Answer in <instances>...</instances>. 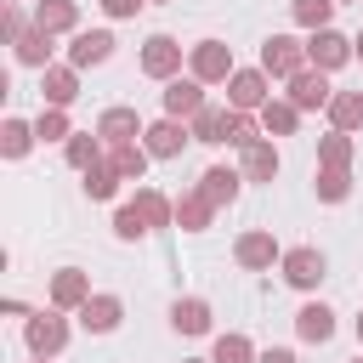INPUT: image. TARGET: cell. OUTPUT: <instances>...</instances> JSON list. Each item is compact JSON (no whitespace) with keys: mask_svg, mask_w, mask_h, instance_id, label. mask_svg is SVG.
Masks as SVG:
<instances>
[{"mask_svg":"<svg viewBox=\"0 0 363 363\" xmlns=\"http://www.w3.org/2000/svg\"><path fill=\"white\" fill-rule=\"evenodd\" d=\"M278 272H284V284H289V289H301V295H312V289L323 284V272H329V261H323V250H318V244H295V250H284V261H278Z\"/></svg>","mask_w":363,"mask_h":363,"instance_id":"6da1fadb","label":"cell"},{"mask_svg":"<svg viewBox=\"0 0 363 363\" xmlns=\"http://www.w3.org/2000/svg\"><path fill=\"white\" fill-rule=\"evenodd\" d=\"M68 318L51 306V312H34V318H23V346L34 352V357H57L62 346H68Z\"/></svg>","mask_w":363,"mask_h":363,"instance_id":"7a4b0ae2","label":"cell"},{"mask_svg":"<svg viewBox=\"0 0 363 363\" xmlns=\"http://www.w3.org/2000/svg\"><path fill=\"white\" fill-rule=\"evenodd\" d=\"M187 74L204 79V85H227V79H233V45H227V40H199V45H187Z\"/></svg>","mask_w":363,"mask_h":363,"instance_id":"3957f363","label":"cell"},{"mask_svg":"<svg viewBox=\"0 0 363 363\" xmlns=\"http://www.w3.org/2000/svg\"><path fill=\"white\" fill-rule=\"evenodd\" d=\"M352 57H357V45H352V40H346V34L335 28V23H329V28H312V34H306V62H312V68L335 74V68H346Z\"/></svg>","mask_w":363,"mask_h":363,"instance_id":"277c9868","label":"cell"},{"mask_svg":"<svg viewBox=\"0 0 363 363\" xmlns=\"http://www.w3.org/2000/svg\"><path fill=\"white\" fill-rule=\"evenodd\" d=\"M261 68H267L272 79H295V74L306 68V40H295V34H267V40H261Z\"/></svg>","mask_w":363,"mask_h":363,"instance_id":"5b68a950","label":"cell"},{"mask_svg":"<svg viewBox=\"0 0 363 363\" xmlns=\"http://www.w3.org/2000/svg\"><path fill=\"white\" fill-rule=\"evenodd\" d=\"M182 57H187V45L170 40V34H147V40H142V74L159 79V85L182 74Z\"/></svg>","mask_w":363,"mask_h":363,"instance_id":"8992f818","label":"cell"},{"mask_svg":"<svg viewBox=\"0 0 363 363\" xmlns=\"http://www.w3.org/2000/svg\"><path fill=\"white\" fill-rule=\"evenodd\" d=\"M233 261H238L244 272H272V267L284 261V250H278V238H272L267 227H250V233H238V244H233Z\"/></svg>","mask_w":363,"mask_h":363,"instance_id":"52a82bcc","label":"cell"},{"mask_svg":"<svg viewBox=\"0 0 363 363\" xmlns=\"http://www.w3.org/2000/svg\"><path fill=\"white\" fill-rule=\"evenodd\" d=\"M267 91H272V74H267V68H233V79H227V108L261 113Z\"/></svg>","mask_w":363,"mask_h":363,"instance_id":"ba28073f","label":"cell"},{"mask_svg":"<svg viewBox=\"0 0 363 363\" xmlns=\"http://www.w3.org/2000/svg\"><path fill=\"white\" fill-rule=\"evenodd\" d=\"M284 85H289V102H295L301 113H318V108H329V102H335L329 74H323V68H312V62H306L295 79H284Z\"/></svg>","mask_w":363,"mask_h":363,"instance_id":"9c48e42d","label":"cell"},{"mask_svg":"<svg viewBox=\"0 0 363 363\" xmlns=\"http://www.w3.org/2000/svg\"><path fill=\"white\" fill-rule=\"evenodd\" d=\"M113 45H119V40H113L108 28H79V34H68V62H74L79 74H85V68H102V62L113 57Z\"/></svg>","mask_w":363,"mask_h":363,"instance_id":"30bf717a","label":"cell"},{"mask_svg":"<svg viewBox=\"0 0 363 363\" xmlns=\"http://www.w3.org/2000/svg\"><path fill=\"white\" fill-rule=\"evenodd\" d=\"M91 295H96V289H91V278H85L79 267H57V272H51V289H45V301H51L57 312H79Z\"/></svg>","mask_w":363,"mask_h":363,"instance_id":"8fae6325","label":"cell"},{"mask_svg":"<svg viewBox=\"0 0 363 363\" xmlns=\"http://www.w3.org/2000/svg\"><path fill=\"white\" fill-rule=\"evenodd\" d=\"M142 142H147L153 159H182V147L193 142V130H187V119H170V113H164V119H153V125L142 130Z\"/></svg>","mask_w":363,"mask_h":363,"instance_id":"7c38bea8","label":"cell"},{"mask_svg":"<svg viewBox=\"0 0 363 363\" xmlns=\"http://www.w3.org/2000/svg\"><path fill=\"white\" fill-rule=\"evenodd\" d=\"M74 318H79V329H85V335H113V329H119V318H125V301H119V295H108V289H96Z\"/></svg>","mask_w":363,"mask_h":363,"instance_id":"4fadbf2b","label":"cell"},{"mask_svg":"<svg viewBox=\"0 0 363 363\" xmlns=\"http://www.w3.org/2000/svg\"><path fill=\"white\" fill-rule=\"evenodd\" d=\"M40 96H45V108H68V102L79 96V68H74V62L40 68Z\"/></svg>","mask_w":363,"mask_h":363,"instance_id":"5bb4252c","label":"cell"},{"mask_svg":"<svg viewBox=\"0 0 363 363\" xmlns=\"http://www.w3.org/2000/svg\"><path fill=\"white\" fill-rule=\"evenodd\" d=\"M199 108H204V79H193V74L164 79V113L170 119H193Z\"/></svg>","mask_w":363,"mask_h":363,"instance_id":"9a60e30c","label":"cell"},{"mask_svg":"<svg viewBox=\"0 0 363 363\" xmlns=\"http://www.w3.org/2000/svg\"><path fill=\"white\" fill-rule=\"evenodd\" d=\"M238 170H244V182H272V176L284 170V159H278L272 136H255L250 147H238Z\"/></svg>","mask_w":363,"mask_h":363,"instance_id":"2e32d148","label":"cell"},{"mask_svg":"<svg viewBox=\"0 0 363 363\" xmlns=\"http://www.w3.org/2000/svg\"><path fill=\"white\" fill-rule=\"evenodd\" d=\"M210 323H216V312H210L204 295H176L170 301V329L176 335H210Z\"/></svg>","mask_w":363,"mask_h":363,"instance_id":"e0dca14e","label":"cell"},{"mask_svg":"<svg viewBox=\"0 0 363 363\" xmlns=\"http://www.w3.org/2000/svg\"><path fill=\"white\" fill-rule=\"evenodd\" d=\"M142 113L136 108H102V119H96V136L108 142V147H119V142H142Z\"/></svg>","mask_w":363,"mask_h":363,"instance_id":"ac0fdd59","label":"cell"},{"mask_svg":"<svg viewBox=\"0 0 363 363\" xmlns=\"http://www.w3.org/2000/svg\"><path fill=\"white\" fill-rule=\"evenodd\" d=\"M199 193L221 210V204H233V199L244 193V170H233V164H210V170L199 176Z\"/></svg>","mask_w":363,"mask_h":363,"instance_id":"d6986e66","label":"cell"},{"mask_svg":"<svg viewBox=\"0 0 363 363\" xmlns=\"http://www.w3.org/2000/svg\"><path fill=\"white\" fill-rule=\"evenodd\" d=\"M34 28H45V34H79V0H34Z\"/></svg>","mask_w":363,"mask_h":363,"instance_id":"ffe728a7","label":"cell"},{"mask_svg":"<svg viewBox=\"0 0 363 363\" xmlns=\"http://www.w3.org/2000/svg\"><path fill=\"white\" fill-rule=\"evenodd\" d=\"M295 335H301L306 346H323V340H335V312H329L323 301H306V306L295 312Z\"/></svg>","mask_w":363,"mask_h":363,"instance_id":"44dd1931","label":"cell"},{"mask_svg":"<svg viewBox=\"0 0 363 363\" xmlns=\"http://www.w3.org/2000/svg\"><path fill=\"white\" fill-rule=\"evenodd\" d=\"M255 119H261V130H267V136H295V125H301V108H295L289 96H267Z\"/></svg>","mask_w":363,"mask_h":363,"instance_id":"7402d4cb","label":"cell"},{"mask_svg":"<svg viewBox=\"0 0 363 363\" xmlns=\"http://www.w3.org/2000/svg\"><path fill=\"white\" fill-rule=\"evenodd\" d=\"M323 113H329V130L357 136V130H363V91H335V102H329Z\"/></svg>","mask_w":363,"mask_h":363,"instance_id":"603a6c76","label":"cell"},{"mask_svg":"<svg viewBox=\"0 0 363 363\" xmlns=\"http://www.w3.org/2000/svg\"><path fill=\"white\" fill-rule=\"evenodd\" d=\"M187 130H193V142H204V147H227V108H199L193 119H187Z\"/></svg>","mask_w":363,"mask_h":363,"instance_id":"cb8c5ba5","label":"cell"},{"mask_svg":"<svg viewBox=\"0 0 363 363\" xmlns=\"http://www.w3.org/2000/svg\"><path fill=\"white\" fill-rule=\"evenodd\" d=\"M108 159H113V170L125 182H147V164H153L147 142H119V147H108Z\"/></svg>","mask_w":363,"mask_h":363,"instance_id":"d4e9b609","label":"cell"},{"mask_svg":"<svg viewBox=\"0 0 363 363\" xmlns=\"http://www.w3.org/2000/svg\"><path fill=\"white\" fill-rule=\"evenodd\" d=\"M79 176H85V182H79V187H85V199H96V204H108V199L119 193V182H125V176L113 170V159H108V153H102L91 170H79Z\"/></svg>","mask_w":363,"mask_h":363,"instance_id":"484cf974","label":"cell"},{"mask_svg":"<svg viewBox=\"0 0 363 363\" xmlns=\"http://www.w3.org/2000/svg\"><path fill=\"white\" fill-rule=\"evenodd\" d=\"M210 221H216V204H210V199H204L199 187L176 199V227H182V233H204Z\"/></svg>","mask_w":363,"mask_h":363,"instance_id":"4316f807","label":"cell"},{"mask_svg":"<svg viewBox=\"0 0 363 363\" xmlns=\"http://www.w3.org/2000/svg\"><path fill=\"white\" fill-rule=\"evenodd\" d=\"M11 51H17V62H23V68H51L57 34H45V28H28V34H23V40L11 45Z\"/></svg>","mask_w":363,"mask_h":363,"instance_id":"83f0119b","label":"cell"},{"mask_svg":"<svg viewBox=\"0 0 363 363\" xmlns=\"http://www.w3.org/2000/svg\"><path fill=\"white\" fill-rule=\"evenodd\" d=\"M102 153H108V142H102L96 130H74V136L62 142V159H68L74 170H91V164H96Z\"/></svg>","mask_w":363,"mask_h":363,"instance_id":"f1b7e54d","label":"cell"},{"mask_svg":"<svg viewBox=\"0 0 363 363\" xmlns=\"http://www.w3.org/2000/svg\"><path fill=\"white\" fill-rule=\"evenodd\" d=\"M34 142H40L34 119H17V113H11V119L0 125V153H6V159H23V153H28Z\"/></svg>","mask_w":363,"mask_h":363,"instance_id":"f546056e","label":"cell"},{"mask_svg":"<svg viewBox=\"0 0 363 363\" xmlns=\"http://www.w3.org/2000/svg\"><path fill=\"white\" fill-rule=\"evenodd\" d=\"M136 210L147 216V227H176V199H164L159 187H136Z\"/></svg>","mask_w":363,"mask_h":363,"instance_id":"4dcf8cb0","label":"cell"},{"mask_svg":"<svg viewBox=\"0 0 363 363\" xmlns=\"http://www.w3.org/2000/svg\"><path fill=\"white\" fill-rule=\"evenodd\" d=\"M210 357H216V363H255L261 352H255V340H250V335H238V329H227V335H216V346H210Z\"/></svg>","mask_w":363,"mask_h":363,"instance_id":"1f68e13d","label":"cell"},{"mask_svg":"<svg viewBox=\"0 0 363 363\" xmlns=\"http://www.w3.org/2000/svg\"><path fill=\"white\" fill-rule=\"evenodd\" d=\"M312 187H318L323 204H346V199H352V170H329V164H318Z\"/></svg>","mask_w":363,"mask_h":363,"instance_id":"d6a6232c","label":"cell"},{"mask_svg":"<svg viewBox=\"0 0 363 363\" xmlns=\"http://www.w3.org/2000/svg\"><path fill=\"white\" fill-rule=\"evenodd\" d=\"M147 233H153V227H147V216H142V210H136V199H130V204H119V210H113V238H119V244H142V238H147Z\"/></svg>","mask_w":363,"mask_h":363,"instance_id":"836d02e7","label":"cell"},{"mask_svg":"<svg viewBox=\"0 0 363 363\" xmlns=\"http://www.w3.org/2000/svg\"><path fill=\"white\" fill-rule=\"evenodd\" d=\"M318 164H329V170H352V136H346V130H329V136L318 142Z\"/></svg>","mask_w":363,"mask_h":363,"instance_id":"e575fe53","label":"cell"},{"mask_svg":"<svg viewBox=\"0 0 363 363\" xmlns=\"http://www.w3.org/2000/svg\"><path fill=\"white\" fill-rule=\"evenodd\" d=\"M289 17L312 34V28H329V17H335V0H289Z\"/></svg>","mask_w":363,"mask_h":363,"instance_id":"d590c367","label":"cell"},{"mask_svg":"<svg viewBox=\"0 0 363 363\" xmlns=\"http://www.w3.org/2000/svg\"><path fill=\"white\" fill-rule=\"evenodd\" d=\"M34 130H40V142H68V136H74V125H68V108H40Z\"/></svg>","mask_w":363,"mask_h":363,"instance_id":"8d00e7d4","label":"cell"},{"mask_svg":"<svg viewBox=\"0 0 363 363\" xmlns=\"http://www.w3.org/2000/svg\"><path fill=\"white\" fill-rule=\"evenodd\" d=\"M28 28H34V17H23V6H6V40L17 45V40L28 34Z\"/></svg>","mask_w":363,"mask_h":363,"instance_id":"74e56055","label":"cell"},{"mask_svg":"<svg viewBox=\"0 0 363 363\" xmlns=\"http://www.w3.org/2000/svg\"><path fill=\"white\" fill-rule=\"evenodd\" d=\"M96 6H102V11L113 17V23H125V17H136V11L147 6V0H96Z\"/></svg>","mask_w":363,"mask_h":363,"instance_id":"f35d334b","label":"cell"},{"mask_svg":"<svg viewBox=\"0 0 363 363\" xmlns=\"http://www.w3.org/2000/svg\"><path fill=\"white\" fill-rule=\"evenodd\" d=\"M255 363H301V357H295V352H289V346H267V352H261V357H255Z\"/></svg>","mask_w":363,"mask_h":363,"instance_id":"ab89813d","label":"cell"},{"mask_svg":"<svg viewBox=\"0 0 363 363\" xmlns=\"http://www.w3.org/2000/svg\"><path fill=\"white\" fill-rule=\"evenodd\" d=\"M182 363H216V357H182Z\"/></svg>","mask_w":363,"mask_h":363,"instance_id":"60d3db41","label":"cell"},{"mask_svg":"<svg viewBox=\"0 0 363 363\" xmlns=\"http://www.w3.org/2000/svg\"><path fill=\"white\" fill-rule=\"evenodd\" d=\"M357 346H363V312H357Z\"/></svg>","mask_w":363,"mask_h":363,"instance_id":"b9f144b4","label":"cell"},{"mask_svg":"<svg viewBox=\"0 0 363 363\" xmlns=\"http://www.w3.org/2000/svg\"><path fill=\"white\" fill-rule=\"evenodd\" d=\"M352 45H357V57H363V34H357V40H352Z\"/></svg>","mask_w":363,"mask_h":363,"instance_id":"7bdbcfd3","label":"cell"},{"mask_svg":"<svg viewBox=\"0 0 363 363\" xmlns=\"http://www.w3.org/2000/svg\"><path fill=\"white\" fill-rule=\"evenodd\" d=\"M147 6H170V0H147Z\"/></svg>","mask_w":363,"mask_h":363,"instance_id":"ee69618b","label":"cell"},{"mask_svg":"<svg viewBox=\"0 0 363 363\" xmlns=\"http://www.w3.org/2000/svg\"><path fill=\"white\" fill-rule=\"evenodd\" d=\"M34 363H51V357H34Z\"/></svg>","mask_w":363,"mask_h":363,"instance_id":"f6af8a7d","label":"cell"},{"mask_svg":"<svg viewBox=\"0 0 363 363\" xmlns=\"http://www.w3.org/2000/svg\"><path fill=\"white\" fill-rule=\"evenodd\" d=\"M335 6H346V0H335Z\"/></svg>","mask_w":363,"mask_h":363,"instance_id":"bcb514c9","label":"cell"},{"mask_svg":"<svg viewBox=\"0 0 363 363\" xmlns=\"http://www.w3.org/2000/svg\"><path fill=\"white\" fill-rule=\"evenodd\" d=\"M352 363H363V357H352Z\"/></svg>","mask_w":363,"mask_h":363,"instance_id":"7dc6e473","label":"cell"}]
</instances>
